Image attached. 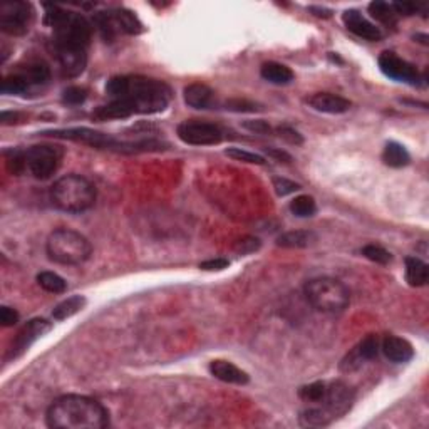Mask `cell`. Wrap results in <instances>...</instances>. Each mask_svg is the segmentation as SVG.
<instances>
[{
    "mask_svg": "<svg viewBox=\"0 0 429 429\" xmlns=\"http://www.w3.org/2000/svg\"><path fill=\"white\" fill-rule=\"evenodd\" d=\"M106 94L111 97V103L93 112V118L99 121L124 119L133 114H154L164 111L171 101V89L167 82L145 76L109 79Z\"/></svg>",
    "mask_w": 429,
    "mask_h": 429,
    "instance_id": "obj_1",
    "label": "cell"
},
{
    "mask_svg": "<svg viewBox=\"0 0 429 429\" xmlns=\"http://www.w3.org/2000/svg\"><path fill=\"white\" fill-rule=\"evenodd\" d=\"M46 421L52 429H103L109 424V413L96 399L66 394L49 406Z\"/></svg>",
    "mask_w": 429,
    "mask_h": 429,
    "instance_id": "obj_2",
    "label": "cell"
},
{
    "mask_svg": "<svg viewBox=\"0 0 429 429\" xmlns=\"http://www.w3.org/2000/svg\"><path fill=\"white\" fill-rule=\"evenodd\" d=\"M46 24L54 31V49L59 51H86L91 44V24L77 12L52 7L46 14Z\"/></svg>",
    "mask_w": 429,
    "mask_h": 429,
    "instance_id": "obj_3",
    "label": "cell"
},
{
    "mask_svg": "<svg viewBox=\"0 0 429 429\" xmlns=\"http://www.w3.org/2000/svg\"><path fill=\"white\" fill-rule=\"evenodd\" d=\"M354 404V391L342 381L327 384L326 396L317 404H310L300 413L299 419L302 426L322 428L329 426L332 421L344 416Z\"/></svg>",
    "mask_w": 429,
    "mask_h": 429,
    "instance_id": "obj_4",
    "label": "cell"
},
{
    "mask_svg": "<svg viewBox=\"0 0 429 429\" xmlns=\"http://www.w3.org/2000/svg\"><path fill=\"white\" fill-rule=\"evenodd\" d=\"M51 199L66 213H82L96 203V186L81 175H66L51 188Z\"/></svg>",
    "mask_w": 429,
    "mask_h": 429,
    "instance_id": "obj_5",
    "label": "cell"
},
{
    "mask_svg": "<svg viewBox=\"0 0 429 429\" xmlns=\"http://www.w3.org/2000/svg\"><path fill=\"white\" fill-rule=\"evenodd\" d=\"M47 257L61 265H79L91 257V243L84 235L71 228H58L49 235Z\"/></svg>",
    "mask_w": 429,
    "mask_h": 429,
    "instance_id": "obj_6",
    "label": "cell"
},
{
    "mask_svg": "<svg viewBox=\"0 0 429 429\" xmlns=\"http://www.w3.org/2000/svg\"><path fill=\"white\" fill-rule=\"evenodd\" d=\"M304 293L308 304L323 314H339L349 306L347 287L336 278H312L304 287Z\"/></svg>",
    "mask_w": 429,
    "mask_h": 429,
    "instance_id": "obj_7",
    "label": "cell"
},
{
    "mask_svg": "<svg viewBox=\"0 0 429 429\" xmlns=\"http://www.w3.org/2000/svg\"><path fill=\"white\" fill-rule=\"evenodd\" d=\"M64 149L56 145L31 146L25 151V167L37 180H49L61 168Z\"/></svg>",
    "mask_w": 429,
    "mask_h": 429,
    "instance_id": "obj_8",
    "label": "cell"
},
{
    "mask_svg": "<svg viewBox=\"0 0 429 429\" xmlns=\"http://www.w3.org/2000/svg\"><path fill=\"white\" fill-rule=\"evenodd\" d=\"M36 12L29 2H5L0 5V29L9 36L21 37L31 31Z\"/></svg>",
    "mask_w": 429,
    "mask_h": 429,
    "instance_id": "obj_9",
    "label": "cell"
},
{
    "mask_svg": "<svg viewBox=\"0 0 429 429\" xmlns=\"http://www.w3.org/2000/svg\"><path fill=\"white\" fill-rule=\"evenodd\" d=\"M176 134L182 139L184 145L191 146H214L220 145L223 141V130L218 124L208 123V121H198V119H191V121H183L178 124Z\"/></svg>",
    "mask_w": 429,
    "mask_h": 429,
    "instance_id": "obj_10",
    "label": "cell"
},
{
    "mask_svg": "<svg viewBox=\"0 0 429 429\" xmlns=\"http://www.w3.org/2000/svg\"><path fill=\"white\" fill-rule=\"evenodd\" d=\"M379 67H381V71L387 77L394 79V81L406 82V84L411 86H419L421 76L416 67L408 61H404V59L399 58L394 52H382L379 56Z\"/></svg>",
    "mask_w": 429,
    "mask_h": 429,
    "instance_id": "obj_11",
    "label": "cell"
},
{
    "mask_svg": "<svg viewBox=\"0 0 429 429\" xmlns=\"http://www.w3.org/2000/svg\"><path fill=\"white\" fill-rule=\"evenodd\" d=\"M51 329L52 323L47 322L46 319H32V321H29L19 330L17 336L14 337L7 359H17V357H21L25 351H29V347H31L37 339L46 336Z\"/></svg>",
    "mask_w": 429,
    "mask_h": 429,
    "instance_id": "obj_12",
    "label": "cell"
},
{
    "mask_svg": "<svg viewBox=\"0 0 429 429\" xmlns=\"http://www.w3.org/2000/svg\"><path fill=\"white\" fill-rule=\"evenodd\" d=\"M342 22L347 27L349 32H352L354 36L360 37L364 40H371V42H378L382 39V31L379 27H376L372 22H369L359 10H345L342 14Z\"/></svg>",
    "mask_w": 429,
    "mask_h": 429,
    "instance_id": "obj_13",
    "label": "cell"
},
{
    "mask_svg": "<svg viewBox=\"0 0 429 429\" xmlns=\"http://www.w3.org/2000/svg\"><path fill=\"white\" fill-rule=\"evenodd\" d=\"M381 351V342L376 336H367L364 341L359 342L354 351L342 360L341 369L342 371H354V369H359L364 364V360H372L379 356Z\"/></svg>",
    "mask_w": 429,
    "mask_h": 429,
    "instance_id": "obj_14",
    "label": "cell"
},
{
    "mask_svg": "<svg viewBox=\"0 0 429 429\" xmlns=\"http://www.w3.org/2000/svg\"><path fill=\"white\" fill-rule=\"evenodd\" d=\"M308 106L319 112H327V114H342L351 109L352 103L345 97L337 96L332 93H317L307 99Z\"/></svg>",
    "mask_w": 429,
    "mask_h": 429,
    "instance_id": "obj_15",
    "label": "cell"
},
{
    "mask_svg": "<svg viewBox=\"0 0 429 429\" xmlns=\"http://www.w3.org/2000/svg\"><path fill=\"white\" fill-rule=\"evenodd\" d=\"M381 351L391 363L396 364L409 363L414 357V349L411 342L397 336L384 337V341L381 342Z\"/></svg>",
    "mask_w": 429,
    "mask_h": 429,
    "instance_id": "obj_16",
    "label": "cell"
},
{
    "mask_svg": "<svg viewBox=\"0 0 429 429\" xmlns=\"http://www.w3.org/2000/svg\"><path fill=\"white\" fill-rule=\"evenodd\" d=\"M210 374L214 379L227 384H235V386H245L250 381L248 374L245 371H242L240 367H236L235 364L228 363V360H212L210 363Z\"/></svg>",
    "mask_w": 429,
    "mask_h": 429,
    "instance_id": "obj_17",
    "label": "cell"
},
{
    "mask_svg": "<svg viewBox=\"0 0 429 429\" xmlns=\"http://www.w3.org/2000/svg\"><path fill=\"white\" fill-rule=\"evenodd\" d=\"M183 97H184V103H186L190 108L208 109L213 106L214 93L212 91V88H208L206 84L195 82V84H190L184 88Z\"/></svg>",
    "mask_w": 429,
    "mask_h": 429,
    "instance_id": "obj_18",
    "label": "cell"
},
{
    "mask_svg": "<svg viewBox=\"0 0 429 429\" xmlns=\"http://www.w3.org/2000/svg\"><path fill=\"white\" fill-rule=\"evenodd\" d=\"M19 74H21L22 77L27 81V84L32 88H39V86H46L49 82V79H51V69H49V66L46 62H29L27 66L22 67L21 71H19Z\"/></svg>",
    "mask_w": 429,
    "mask_h": 429,
    "instance_id": "obj_19",
    "label": "cell"
},
{
    "mask_svg": "<svg viewBox=\"0 0 429 429\" xmlns=\"http://www.w3.org/2000/svg\"><path fill=\"white\" fill-rule=\"evenodd\" d=\"M314 242H317V235L308 230L285 232L277 238V245L282 248H307Z\"/></svg>",
    "mask_w": 429,
    "mask_h": 429,
    "instance_id": "obj_20",
    "label": "cell"
},
{
    "mask_svg": "<svg viewBox=\"0 0 429 429\" xmlns=\"http://www.w3.org/2000/svg\"><path fill=\"white\" fill-rule=\"evenodd\" d=\"M260 76L265 79V81L272 82V84L277 86H285L291 84L293 81V73L292 69H289L287 66L278 62H265L260 67Z\"/></svg>",
    "mask_w": 429,
    "mask_h": 429,
    "instance_id": "obj_21",
    "label": "cell"
},
{
    "mask_svg": "<svg viewBox=\"0 0 429 429\" xmlns=\"http://www.w3.org/2000/svg\"><path fill=\"white\" fill-rule=\"evenodd\" d=\"M429 270L428 265L421 258L408 257L406 258V280L411 287H423L428 284Z\"/></svg>",
    "mask_w": 429,
    "mask_h": 429,
    "instance_id": "obj_22",
    "label": "cell"
},
{
    "mask_svg": "<svg viewBox=\"0 0 429 429\" xmlns=\"http://www.w3.org/2000/svg\"><path fill=\"white\" fill-rule=\"evenodd\" d=\"M382 161L391 168H402L408 167L411 156H409L408 149L396 141H389L384 146L382 151Z\"/></svg>",
    "mask_w": 429,
    "mask_h": 429,
    "instance_id": "obj_23",
    "label": "cell"
},
{
    "mask_svg": "<svg viewBox=\"0 0 429 429\" xmlns=\"http://www.w3.org/2000/svg\"><path fill=\"white\" fill-rule=\"evenodd\" d=\"M94 25L99 31L101 37H103L106 42H112L116 39L118 34H121L118 21H116L114 12H99L94 16Z\"/></svg>",
    "mask_w": 429,
    "mask_h": 429,
    "instance_id": "obj_24",
    "label": "cell"
},
{
    "mask_svg": "<svg viewBox=\"0 0 429 429\" xmlns=\"http://www.w3.org/2000/svg\"><path fill=\"white\" fill-rule=\"evenodd\" d=\"M84 306H86V299L82 295L69 297V299L62 300L61 304H58V306L54 307V310H52V317H54L56 321H66V319L73 317V315H76L77 312H81L82 308H84Z\"/></svg>",
    "mask_w": 429,
    "mask_h": 429,
    "instance_id": "obj_25",
    "label": "cell"
},
{
    "mask_svg": "<svg viewBox=\"0 0 429 429\" xmlns=\"http://www.w3.org/2000/svg\"><path fill=\"white\" fill-rule=\"evenodd\" d=\"M369 14L372 19L381 22L386 27H394L397 24V14L394 10L393 3L386 2H372L369 3Z\"/></svg>",
    "mask_w": 429,
    "mask_h": 429,
    "instance_id": "obj_26",
    "label": "cell"
},
{
    "mask_svg": "<svg viewBox=\"0 0 429 429\" xmlns=\"http://www.w3.org/2000/svg\"><path fill=\"white\" fill-rule=\"evenodd\" d=\"M114 12L116 21H118L119 29H121L123 34H130V36H136L143 31V25L141 22L138 21V17L134 14H131L130 10H124V9H116L112 10Z\"/></svg>",
    "mask_w": 429,
    "mask_h": 429,
    "instance_id": "obj_27",
    "label": "cell"
},
{
    "mask_svg": "<svg viewBox=\"0 0 429 429\" xmlns=\"http://www.w3.org/2000/svg\"><path fill=\"white\" fill-rule=\"evenodd\" d=\"M37 284H39L44 291L51 293H64L67 291L66 280L54 272H40L39 275H37Z\"/></svg>",
    "mask_w": 429,
    "mask_h": 429,
    "instance_id": "obj_28",
    "label": "cell"
},
{
    "mask_svg": "<svg viewBox=\"0 0 429 429\" xmlns=\"http://www.w3.org/2000/svg\"><path fill=\"white\" fill-rule=\"evenodd\" d=\"M291 212L299 218L314 217L317 213V205H315V199L312 197L300 195V197L293 198L291 201Z\"/></svg>",
    "mask_w": 429,
    "mask_h": 429,
    "instance_id": "obj_29",
    "label": "cell"
},
{
    "mask_svg": "<svg viewBox=\"0 0 429 429\" xmlns=\"http://www.w3.org/2000/svg\"><path fill=\"white\" fill-rule=\"evenodd\" d=\"M3 94H14V96H19V94H25L31 89V86L27 84L24 77L21 74H10V76L3 77L2 86H0Z\"/></svg>",
    "mask_w": 429,
    "mask_h": 429,
    "instance_id": "obj_30",
    "label": "cell"
},
{
    "mask_svg": "<svg viewBox=\"0 0 429 429\" xmlns=\"http://www.w3.org/2000/svg\"><path fill=\"white\" fill-rule=\"evenodd\" d=\"M327 384L326 382H312L308 386H304L299 389V396L302 401L308 402V404H317L321 399L326 396Z\"/></svg>",
    "mask_w": 429,
    "mask_h": 429,
    "instance_id": "obj_31",
    "label": "cell"
},
{
    "mask_svg": "<svg viewBox=\"0 0 429 429\" xmlns=\"http://www.w3.org/2000/svg\"><path fill=\"white\" fill-rule=\"evenodd\" d=\"M228 158L235 161H243V163H252V164H267V160L262 156V154L257 153H252V151H245L242 148H228L225 151Z\"/></svg>",
    "mask_w": 429,
    "mask_h": 429,
    "instance_id": "obj_32",
    "label": "cell"
},
{
    "mask_svg": "<svg viewBox=\"0 0 429 429\" xmlns=\"http://www.w3.org/2000/svg\"><path fill=\"white\" fill-rule=\"evenodd\" d=\"M5 163L10 173L21 175V173H24L27 169V167H25V151L10 149V151L5 153Z\"/></svg>",
    "mask_w": 429,
    "mask_h": 429,
    "instance_id": "obj_33",
    "label": "cell"
},
{
    "mask_svg": "<svg viewBox=\"0 0 429 429\" xmlns=\"http://www.w3.org/2000/svg\"><path fill=\"white\" fill-rule=\"evenodd\" d=\"M363 255L371 262L379 263V265H387V263L393 260L389 252L379 245H366L363 248Z\"/></svg>",
    "mask_w": 429,
    "mask_h": 429,
    "instance_id": "obj_34",
    "label": "cell"
},
{
    "mask_svg": "<svg viewBox=\"0 0 429 429\" xmlns=\"http://www.w3.org/2000/svg\"><path fill=\"white\" fill-rule=\"evenodd\" d=\"M88 99V91L79 86H71L62 93V103L67 106H79Z\"/></svg>",
    "mask_w": 429,
    "mask_h": 429,
    "instance_id": "obj_35",
    "label": "cell"
},
{
    "mask_svg": "<svg viewBox=\"0 0 429 429\" xmlns=\"http://www.w3.org/2000/svg\"><path fill=\"white\" fill-rule=\"evenodd\" d=\"M260 247H262L260 240L255 238V236H245V238L236 240L235 245H233V250H235L238 255H248V254L257 252Z\"/></svg>",
    "mask_w": 429,
    "mask_h": 429,
    "instance_id": "obj_36",
    "label": "cell"
},
{
    "mask_svg": "<svg viewBox=\"0 0 429 429\" xmlns=\"http://www.w3.org/2000/svg\"><path fill=\"white\" fill-rule=\"evenodd\" d=\"M272 183H273V190H275V193L278 195V197H287V195H292L300 190L299 183L291 182V180H287V178H278V176H275V178L272 180Z\"/></svg>",
    "mask_w": 429,
    "mask_h": 429,
    "instance_id": "obj_37",
    "label": "cell"
},
{
    "mask_svg": "<svg viewBox=\"0 0 429 429\" xmlns=\"http://www.w3.org/2000/svg\"><path fill=\"white\" fill-rule=\"evenodd\" d=\"M227 109L230 111H236V112H254L257 111V104L250 103L247 99H232L227 101Z\"/></svg>",
    "mask_w": 429,
    "mask_h": 429,
    "instance_id": "obj_38",
    "label": "cell"
},
{
    "mask_svg": "<svg viewBox=\"0 0 429 429\" xmlns=\"http://www.w3.org/2000/svg\"><path fill=\"white\" fill-rule=\"evenodd\" d=\"M277 133L280 134V138H284L285 141L291 143V145H302L304 143V138L291 126H280L277 130Z\"/></svg>",
    "mask_w": 429,
    "mask_h": 429,
    "instance_id": "obj_39",
    "label": "cell"
},
{
    "mask_svg": "<svg viewBox=\"0 0 429 429\" xmlns=\"http://www.w3.org/2000/svg\"><path fill=\"white\" fill-rule=\"evenodd\" d=\"M0 322H2L3 327L16 326L19 322V312L10 307H2L0 308Z\"/></svg>",
    "mask_w": 429,
    "mask_h": 429,
    "instance_id": "obj_40",
    "label": "cell"
},
{
    "mask_svg": "<svg viewBox=\"0 0 429 429\" xmlns=\"http://www.w3.org/2000/svg\"><path fill=\"white\" fill-rule=\"evenodd\" d=\"M230 265V262L227 258H212V260H206L203 263H199V269L203 270H210V272H214V270H223Z\"/></svg>",
    "mask_w": 429,
    "mask_h": 429,
    "instance_id": "obj_41",
    "label": "cell"
},
{
    "mask_svg": "<svg viewBox=\"0 0 429 429\" xmlns=\"http://www.w3.org/2000/svg\"><path fill=\"white\" fill-rule=\"evenodd\" d=\"M243 127L255 134H269L270 133V126L262 119H257V121H245L243 123Z\"/></svg>",
    "mask_w": 429,
    "mask_h": 429,
    "instance_id": "obj_42",
    "label": "cell"
},
{
    "mask_svg": "<svg viewBox=\"0 0 429 429\" xmlns=\"http://www.w3.org/2000/svg\"><path fill=\"white\" fill-rule=\"evenodd\" d=\"M269 153L272 154L273 158H277V160H285V163H289V161L292 160L291 154H287L285 151H278V149H269Z\"/></svg>",
    "mask_w": 429,
    "mask_h": 429,
    "instance_id": "obj_43",
    "label": "cell"
}]
</instances>
